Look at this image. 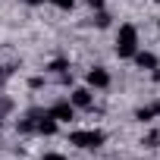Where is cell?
<instances>
[{
    "instance_id": "cell-3",
    "label": "cell",
    "mask_w": 160,
    "mask_h": 160,
    "mask_svg": "<svg viewBox=\"0 0 160 160\" xmlns=\"http://www.w3.org/2000/svg\"><path fill=\"white\" fill-rule=\"evenodd\" d=\"M47 113H50V116H53L57 122H69V119L75 116V107H72L69 101H60V104H53V107H50Z\"/></svg>"
},
{
    "instance_id": "cell-16",
    "label": "cell",
    "mask_w": 160,
    "mask_h": 160,
    "mask_svg": "<svg viewBox=\"0 0 160 160\" xmlns=\"http://www.w3.org/2000/svg\"><path fill=\"white\" fill-rule=\"evenodd\" d=\"M154 116H160V101H157V104H154Z\"/></svg>"
},
{
    "instance_id": "cell-6",
    "label": "cell",
    "mask_w": 160,
    "mask_h": 160,
    "mask_svg": "<svg viewBox=\"0 0 160 160\" xmlns=\"http://www.w3.org/2000/svg\"><path fill=\"white\" fill-rule=\"evenodd\" d=\"M69 104H72V107H78V110H88V107H91V91H88V88H75Z\"/></svg>"
},
{
    "instance_id": "cell-7",
    "label": "cell",
    "mask_w": 160,
    "mask_h": 160,
    "mask_svg": "<svg viewBox=\"0 0 160 160\" xmlns=\"http://www.w3.org/2000/svg\"><path fill=\"white\" fill-rule=\"evenodd\" d=\"M135 63H138L141 69H157V57L148 53V50H135Z\"/></svg>"
},
{
    "instance_id": "cell-8",
    "label": "cell",
    "mask_w": 160,
    "mask_h": 160,
    "mask_svg": "<svg viewBox=\"0 0 160 160\" xmlns=\"http://www.w3.org/2000/svg\"><path fill=\"white\" fill-rule=\"evenodd\" d=\"M135 119H141V122H151V119H154V107H141V110H135Z\"/></svg>"
},
{
    "instance_id": "cell-9",
    "label": "cell",
    "mask_w": 160,
    "mask_h": 160,
    "mask_svg": "<svg viewBox=\"0 0 160 160\" xmlns=\"http://www.w3.org/2000/svg\"><path fill=\"white\" fill-rule=\"evenodd\" d=\"M50 3H53L57 10H72V3H75V0H50Z\"/></svg>"
},
{
    "instance_id": "cell-5",
    "label": "cell",
    "mask_w": 160,
    "mask_h": 160,
    "mask_svg": "<svg viewBox=\"0 0 160 160\" xmlns=\"http://www.w3.org/2000/svg\"><path fill=\"white\" fill-rule=\"evenodd\" d=\"M88 85H91V88H107V85H110V72L101 69V66H94V69L88 72Z\"/></svg>"
},
{
    "instance_id": "cell-14",
    "label": "cell",
    "mask_w": 160,
    "mask_h": 160,
    "mask_svg": "<svg viewBox=\"0 0 160 160\" xmlns=\"http://www.w3.org/2000/svg\"><path fill=\"white\" fill-rule=\"evenodd\" d=\"M41 160H66V157H63V154H44Z\"/></svg>"
},
{
    "instance_id": "cell-11",
    "label": "cell",
    "mask_w": 160,
    "mask_h": 160,
    "mask_svg": "<svg viewBox=\"0 0 160 160\" xmlns=\"http://www.w3.org/2000/svg\"><path fill=\"white\" fill-rule=\"evenodd\" d=\"M50 69H53V72H63V69H66V60H53Z\"/></svg>"
},
{
    "instance_id": "cell-10",
    "label": "cell",
    "mask_w": 160,
    "mask_h": 160,
    "mask_svg": "<svg viewBox=\"0 0 160 160\" xmlns=\"http://www.w3.org/2000/svg\"><path fill=\"white\" fill-rule=\"evenodd\" d=\"M94 22H98L101 28H107V25H110V16H107V13H98V19H94Z\"/></svg>"
},
{
    "instance_id": "cell-4",
    "label": "cell",
    "mask_w": 160,
    "mask_h": 160,
    "mask_svg": "<svg viewBox=\"0 0 160 160\" xmlns=\"http://www.w3.org/2000/svg\"><path fill=\"white\" fill-rule=\"evenodd\" d=\"M32 119H35V132H41V135H53V132H57V119H53L50 113H44V116L32 113Z\"/></svg>"
},
{
    "instance_id": "cell-15",
    "label": "cell",
    "mask_w": 160,
    "mask_h": 160,
    "mask_svg": "<svg viewBox=\"0 0 160 160\" xmlns=\"http://www.w3.org/2000/svg\"><path fill=\"white\" fill-rule=\"evenodd\" d=\"M22 3H28V7H38V3H44V0H22Z\"/></svg>"
},
{
    "instance_id": "cell-2",
    "label": "cell",
    "mask_w": 160,
    "mask_h": 160,
    "mask_svg": "<svg viewBox=\"0 0 160 160\" xmlns=\"http://www.w3.org/2000/svg\"><path fill=\"white\" fill-rule=\"evenodd\" d=\"M69 141H72L75 148L94 151V148H101V144H104V132H101V129H78V132H72V135H69Z\"/></svg>"
},
{
    "instance_id": "cell-12",
    "label": "cell",
    "mask_w": 160,
    "mask_h": 160,
    "mask_svg": "<svg viewBox=\"0 0 160 160\" xmlns=\"http://www.w3.org/2000/svg\"><path fill=\"white\" fill-rule=\"evenodd\" d=\"M157 141H160V135H157V132H151V135H148V141H144V144H148V148H157Z\"/></svg>"
},
{
    "instance_id": "cell-1",
    "label": "cell",
    "mask_w": 160,
    "mask_h": 160,
    "mask_svg": "<svg viewBox=\"0 0 160 160\" xmlns=\"http://www.w3.org/2000/svg\"><path fill=\"white\" fill-rule=\"evenodd\" d=\"M135 50H138V28H135V25H119L116 53H119V57H135Z\"/></svg>"
},
{
    "instance_id": "cell-13",
    "label": "cell",
    "mask_w": 160,
    "mask_h": 160,
    "mask_svg": "<svg viewBox=\"0 0 160 160\" xmlns=\"http://www.w3.org/2000/svg\"><path fill=\"white\" fill-rule=\"evenodd\" d=\"M88 7L91 10H104V0H88Z\"/></svg>"
}]
</instances>
